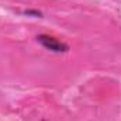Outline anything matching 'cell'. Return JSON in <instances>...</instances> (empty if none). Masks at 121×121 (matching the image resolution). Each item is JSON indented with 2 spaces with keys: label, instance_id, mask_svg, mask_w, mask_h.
<instances>
[{
  "label": "cell",
  "instance_id": "2",
  "mask_svg": "<svg viewBox=\"0 0 121 121\" xmlns=\"http://www.w3.org/2000/svg\"><path fill=\"white\" fill-rule=\"evenodd\" d=\"M26 16H32V17H41L42 14H41V11H38V10H24L23 11Z\"/></svg>",
  "mask_w": 121,
  "mask_h": 121
},
{
  "label": "cell",
  "instance_id": "1",
  "mask_svg": "<svg viewBox=\"0 0 121 121\" xmlns=\"http://www.w3.org/2000/svg\"><path fill=\"white\" fill-rule=\"evenodd\" d=\"M37 41H38L44 48H47V49H49V51H52V52L60 54V52H68V51H69V45H68V44L60 42L56 38L49 37V35H45V34L38 35V37H37Z\"/></svg>",
  "mask_w": 121,
  "mask_h": 121
}]
</instances>
